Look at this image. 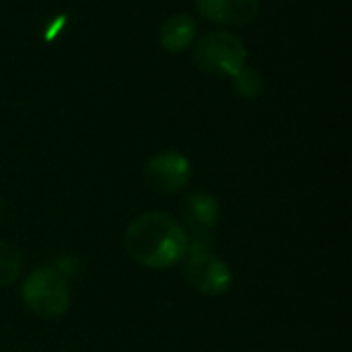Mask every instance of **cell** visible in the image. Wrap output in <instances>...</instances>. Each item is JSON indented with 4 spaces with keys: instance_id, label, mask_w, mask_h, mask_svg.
I'll return each instance as SVG.
<instances>
[{
    "instance_id": "8992f818",
    "label": "cell",
    "mask_w": 352,
    "mask_h": 352,
    "mask_svg": "<svg viewBox=\"0 0 352 352\" xmlns=\"http://www.w3.org/2000/svg\"><path fill=\"white\" fill-rule=\"evenodd\" d=\"M198 10L221 25L239 27L256 19L260 0H196Z\"/></svg>"
},
{
    "instance_id": "7c38bea8",
    "label": "cell",
    "mask_w": 352,
    "mask_h": 352,
    "mask_svg": "<svg viewBox=\"0 0 352 352\" xmlns=\"http://www.w3.org/2000/svg\"><path fill=\"white\" fill-rule=\"evenodd\" d=\"M66 23H68V16L64 12L62 14H56V19H52V23L45 27V41H54L64 31Z\"/></svg>"
},
{
    "instance_id": "4fadbf2b",
    "label": "cell",
    "mask_w": 352,
    "mask_h": 352,
    "mask_svg": "<svg viewBox=\"0 0 352 352\" xmlns=\"http://www.w3.org/2000/svg\"><path fill=\"white\" fill-rule=\"evenodd\" d=\"M0 212H2V200H0Z\"/></svg>"
},
{
    "instance_id": "7a4b0ae2",
    "label": "cell",
    "mask_w": 352,
    "mask_h": 352,
    "mask_svg": "<svg viewBox=\"0 0 352 352\" xmlns=\"http://www.w3.org/2000/svg\"><path fill=\"white\" fill-rule=\"evenodd\" d=\"M21 299L35 316L54 320L66 314L70 305V289L66 278L54 268H39L25 278Z\"/></svg>"
},
{
    "instance_id": "9c48e42d",
    "label": "cell",
    "mask_w": 352,
    "mask_h": 352,
    "mask_svg": "<svg viewBox=\"0 0 352 352\" xmlns=\"http://www.w3.org/2000/svg\"><path fill=\"white\" fill-rule=\"evenodd\" d=\"M21 268H23L21 252L10 243L0 241V287H8L16 283Z\"/></svg>"
},
{
    "instance_id": "3957f363",
    "label": "cell",
    "mask_w": 352,
    "mask_h": 352,
    "mask_svg": "<svg viewBox=\"0 0 352 352\" xmlns=\"http://www.w3.org/2000/svg\"><path fill=\"white\" fill-rule=\"evenodd\" d=\"M248 62L243 41L229 31H212L204 35L194 50V64L210 74L235 76Z\"/></svg>"
},
{
    "instance_id": "8fae6325",
    "label": "cell",
    "mask_w": 352,
    "mask_h": 352,
    "mask_svg": "<svg viewBox=\"0 0 352 352\" xmlns=\"http://www.w3.org/2000/svg\"><path fill=\"white\" fill-rule=\"evenodd\" d=\"M202 254H212V237L208 233H192L188 235L186 243V256H202Z\"/></svg>"
},
{
    "instance_id": "30bf717a",
    "label": "cell",
    "mask_w": 352,
    "mask_h": 352,
    "mask_svg": "<svg viewBox=\"0 0 352 352\" xmlns=\"http://www.w3.org/2000/svg\"><path fill=\"white\" fill-rule=\"evenodd\" d=\"M235 89L239 95H243L245 99H258L264 91V78L260 76L258 70L243 66L235 76H233Z\"/></svg>"
},
{
    "instance_id": "5b68a950",
    "label": "cell",
    "mask_w": 352,
    "mask_h": 352,
    "mask_svg": "<svg viewBox=\"0 0 352 352\" xmlns=\"http://www.w3.org/2000/svg\"><path fill=\"white\" fill-rule=\"evenodd\" d=\"M184 260H186L184 264L186 278L198 293L208 297H219L231 289L233 274L221 258L212 254H202V256H188Z\"/></svg>"
},
{
    "instance_id": "6da1fadb",
    "label": "cell",
    "mask_w": 352,
    "mask_h": 352,
    "mask_svg": "<svg viewBox=\"0 0 352 352\" xmlns=\"http://www.w3.org/2000/svg\"><path fill=\"white\" fill-rule=\"evenodd\" d=\"M188 233L165 212H144L126 229L128 256L144 268H169L184 260Z\"/></svg>"
},
{
    "instance_id": "52a82bcc",
    "label": "cell",
    "mask_w": 352,
    "mask_h": 352,
    "mask_svg": "<svg viewBox=\"0 0 352 352\" xmlns=\"http://www.w3.org/2000/svg\"><path fill=\"white\" fill-rule=\"evenodd\" d=\"M182 217L192 233H208L221 217L219 200L208 192H194L182 204Z\"/></svg>"
},
{
    "instance_id": "ba28073f",
    "label": "cell",
    "mask_w": 352,
    "mask_h": 352,
    "mask_svg": "<svg viewBox=\"0 0 352 352\" xmlns=\"http://www.w3.org/2000/svg\"><path fill=\"white\" fill-rule=\"evenodd\" d=\"M196 31H198L196 21L190 14L179 12V14L169 16L163 23L161 33H159V39H161V45L167 52H184L194 41Z\"/></svg>"
},
{
    "instance_id": "277c9868",
    "label": "cell",
    "mask_w": 352,
    "mask_h": 352,
    "mask_svg": "<svg viewBox=\"0 0 352 352\" xmlns=\"http://www.w3.org/2000/svg\"><path fill=\"white\" fill-rule=\"evenodd\" d=\"M192 175V165L188 157L177 151H163L148 159L144 167V179L151 190L159 194L179 192Z\"/></svg>"
}]
</instances>
